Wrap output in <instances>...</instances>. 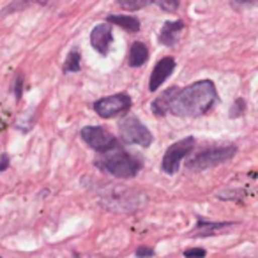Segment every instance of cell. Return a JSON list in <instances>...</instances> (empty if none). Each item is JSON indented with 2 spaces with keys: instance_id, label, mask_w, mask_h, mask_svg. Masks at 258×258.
<instances>
[{
  "instance_id": "cell-23",
  "label": "cell",
  "mask_w": 258,
  "mask_h": 258,
  "mask_svg": "<svg viewBox=\"0 0 258 258\" xmlns=\"http://www.w3.org/2000/svg\"><path fill=\"white\" fill-rule=\"evenodd\" d=\"M137 256L138 258H151V256H154V249H152V247H147V246H140L137 249Z\"/></svg>"
},
{
  "instance_id": "cell-8",
  "label": "cell",
  "mask_w": 258,
  "mask_h": 258,
  "mask_svg": "<svg viewBox=\"0 0 258 258\" xmlns=\"http://www.w3.org/2000/svg\"><path fill=\"white\" fill-rule=\"evenodd\" d=\"M131 108V97L127 94H113V96L101 97L94 103V111L101 118H111L118 113H124Z\"/></svg>"
},
{
  "instance_id": "cell-2",
  "label": "cell",
  "mask_w": 258,
  "mask_h": 258,
  "mask_svg": "<svg viewBox=\"0 0 258 258\" xmlns=\"http://www.w3.org/2000/svg\"><path fill=\"white\" fill-rule=\"evenodd\" d=\"M96 166H99L101 170L117 177V179H133L142 170V161L135 158L133 154L117 151L104 154L99 161H96Z\"/></svg>"
},
{
  "instance_id": "cell-3",
  "label": "cell",
  "mask_w": 258,
  "mask_h": 258,
  "mask_svg": "<svg viewBox=\"0 0 258 258\" xmlns=\"http://www.w3.org/2000/svg\"><path fill=\"white\" fill-rule=\"evenodd\" d=\"M101 204L106 209H110V211L131 214V212L138 211V209H142L147 204V197L144 193H140V191L118 189V191H111L110 195H103Z\"/></svg>"
},
{
  "instance_id": "cell-24",
  "label": "cell",
  "mask_w": 258,
  "mask_h": 258,
  "mask_svg": "<svg viewBox=\"0 0 258 258\" xmlns=\"http://www.w3.org/2000/svg\"><path fill=\"white\" fill-rule=\"evenodd\" d=\"M9 163H11V159H9L8 154H2V156H0V172L8 170L9 168Z\"/></svg>"
},
{
  "instance_id": "cell-13",
  "label": "cell",
  "mask_w": 258,
  "mask_h": 258,
  "mask_svg": "<svg viewBox=\"0 0 258 258\" xmlns=\"http://www.w3.org/2000/svg\"><path fill=\"white\" fill-rule=\"evenodd\" d=\"M147 60H149L147 46H145L144 43H140V41L131 44L129 53H127V64L131 66V68H140V66H144Z\"/></svg>"
},
{
  "instance_id": "cell-9",
  "label": "cell",
  "mask_w": 258,
  "mask_h": 258,
  "mask_svg": "<svg viewBox=\"0 0 258 258\" xmlns=\"http://www.w3.org/2000/svg\"><path fill=\"white\" fill-rule=\"evenodd\" d=\"M111 43H113V32H111V27L108 23H99L94 27L90 32V44L97 53L108 55Z\"/></svg>"
},
{
  "instance_id": "cell-15",
  "label": "cell",
  "mask_w": 258,
  "mask_h": 258,
  "mask_svg": "<svg viewBox=\"0 0 258 258\" xmlns=\"http://www.w3.org/2000/svg\"><path fill=\"white\" fill-rule=\"evenodd\" d=\"M177 92H179L177 87H172V89L165 90V92L152 103V111H154L156 115H165L166 111L170 110V104H172L173 97L177 96Z\"/></svg>"
},
{
  "instance_id": "cell-1",
  "label": "cell",
  "mask_w": 258,
  "mask_h": 258,
  "mask_svg": "<svg viewBox=\"0 0 258 258\" xmlns=\"http://www.w3.org/2000/svg\"><path fill=\"white\" fill-rule=\"evenodd\" d=\"M218 101V90L211 80H200L177 92L170 111L177 117H202Z\"/></svg>"
},
{
  "instance_id": "cell-6",
  "label": "cell",
  "mask_w": 258,
  "mask_h": 258,
  "mask_svg": "<svg viewBox=\"0 0 258 258\" xmlns=\"http://www.w3.org/2000/svg\"><path fill=\"white\" fill-rule=\"evenodd\" d=\"M82 140L101 154H110L111 151H120V145L115 137L101 125H87L82 129Z\"/></svg>"
},
{
  "instance_id": "cell-22",
  "label": "cell",
  "mask_w": 258,
  "mask_h": 258,
  "mask_svg": "<svg viewBox=\"0 0 258 258\" xmlns=\"http://www.w3.org/2000/svg\"><path fill=\"white\" fill-rule=\"evenodd\" d=\"M156 4L159 6L165 11H175L179 8V0H172V2H166V0H156Z\"/></svg>"
},
{
  "instance_id": "cell-19",
  "label": "cell",
  "mask_w": 258,
  "mask_h": 258,
  "mask_svg": "<svg viewBox=\"0 0 258 258\" xmlns=\"http://www.w3.org/2000/svg\"><path fill=\"white\" fill-rule=\"evenodd\" d=\"M242 195H244V191H240V189H226V191L218 193L216 197H218L219 200H240Z\"/></svg>"
},
{
  "instance_id": "cell-5",
  "label": "cell",
  "mask_w": 258,
  "mask_h": 258,
  "mask_svg": "<svg viewBox=\"0 0 258 258\" xmlns=\"http://www.w3.org/2000/svg\"><path fill=\"white\" fill-rule=\"evenodd\" d=\"M118 131L124 144L140 145V147H149L152 144V133L149 127L137 117H125L118 122Z\"/></svg>"
},
{
  "instance_id": "cell-16",
  "label": "cell",
  "mask_w": 258,
  "mask_h": 258,
  "mask_svg": "<svg viewBox=\"0 0 258 258\" xmlns=\"http://www.w3.org/2000/svg\"><path fill=\"white\" fill-rule=\"evenodd\" d=\"M82 69V57H80L78 50H73L71 53L68 55L64 64V73H78Z\"/></svg>"
},
{
  "instance_id": "cell-21",
  "label": "cell",
  "mask_w": 258,
  "mask_h": 258,
  "mask_svg": "<svg viewBox=\"0 0 258 258\" xmlns=\"http://www.w3.org/2000/svg\"><path fill=\"white\" fill-rule=\"evenodd\" d=\"M207 251L204 247H189V249L184 251V256L186 258H205Z\"/></svg>"
},
{
  "instance_id": "cell-14",
  "label": "cell",
  "mask_w": 258,
  "mask_h": 258,
  "mask_svg": "<svg viewBox=\"0 0 258 258\" xmlns=\"http://www.w3.org/2000/svg\"><path fill=\"white\" fill-rule=\"evenodd\" d=\"M108 23H115V25L122 27L127 32H138L140 30V20L137 16L131 15H110L106 18Z\"/></svg>"
},
{
  "instance_id": "cell-10",
  "label": "cell",
  "mask_w": 258,
  "mask_h": 258,
  "mask_svg": "<svg viewBox=\"0 0 258 258\" xmlns=\"http://www.w3.org/2000/svg\"><path fill=\"white\" fill-rule=\"evenodd\" d=\"M173 69H175V60H173L172 57L161 58V60L154 66V71H152L151 80H149V90H151V92L158 90L159 87H161L163 83L170 78V75L173 73Z\"/></svg>"
},
{
  "instance_id": "cell-11",
  "label": "cell",
  "mask_w": 258,
  "mask_h": 258,
  "mask_svg": "<svg viewBox=\"0 0 258 258\" xmlns=\"http://www.w3.org/2000/svg\"><path fill=\"white\" fill-rule=\"evenodd\" d=\"M237 226V223H230V221H205L200 219L195 226V230L191 232L193 237H209V235H216V233L226 232V230Z\"/></svg>"
},
{
  "instance_id": "cell-4",
  "label": "cell",
  "mask_w": 258,
  "mask_h": 258,
  "mask_svg": "<svg viewBox=\"0 0 258 258\" xmlns=\"http://www.w3.org/2000/svg\"><path fill=\"white\" fill-rule=\"evenodd\" d=\"M235 154H237L235 145H223V147L207 149V151L193 156V158L186 163V166L191 172H204V170L214 168V166L230 161V159H233Z\"/></svg>"
},
{
  "instance_id": "cell-7",
  "label": "cell",
  "mask_w": 258,
  "mask_h": 258,
  "mask_svg": "<svg viewBox=\"0 0 258 258\" xmlns=\"http://www.w3.org/2000/svg\"><path fill=\"white\" fill-rule=\"evenodd\" d=\"M195 145H197V142H195L193 137L182 138V140L170 145V147L166 149L165 156H163V161H161L163 172L168 173V175H173V173L179 170L182 159L195 151Z\"/></svg>"
},
{
  "instance_id": "cell-20",
  "label": "cell",
  "mask_w": 258,
  "mask_h": 258,
  "mask_svg": "<svg viewBox=\"0 0 258 258\" xmlns=\"http://www.w3.org/2000/svg\"><path fill=\"white\" fill-rule=\"evenodd\" d=\"M23 83H25V78H23V75H22V73H20V75L16 76L15 85H13V92H15V97H16V99H22V94H23Z\"/></svg>"
},
{
  "instance_id": "cell-17",
  "label": "cell",
  "mask_w": 258,
  "mask_h": 258,
  "mask_svg": "<svg viewBox=\"0 0 258 258\" xmlns=\"http://www.w3.org/2000/svg\"><path fill=\"white\" fill-rule=\"evenodd\" d=\"M149 4H151V0H135V2H131V0H118V6L122 9H125V11H138V9L145 8Z\"/></svg>"
},
{
  "instance_id": "cell-18",
  "label": "cell",
  "mask_w": 258,
  "mask_h": 258,
  "mask_svg": "<svg viewBox=\"0 0 258 258\" xmlns=\"http://www.w3.org/2000/svg\"><path fill=\"white\" fill-rule=\"evenodd\" d=\"M244 111H246V101H244L242 97H237V99L232 103V106H230V118L240 117Z\"/></svg>"
},
{
  "instance_id": "cell-12",
  "label": "cell",
  "mask_w": 258,
  "mask_h": 258,
  "mask_svg": "<svg viewBox=\"0 0 258 258\" xmlns=\"http://www.w3.org/2000/svg\"><path fill=\"white\" fill-rule=\"evenodd\" d=\"M184 30V22L182 20H177V22H166L163 25L161 32H159V41H161L165 46H173V44L179 43V37Z\"/></svg>"
}]
</instances>
